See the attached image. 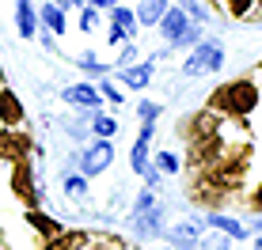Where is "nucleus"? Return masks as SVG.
Returning a JSON list of instances; mask_svg holds the SVG:
<instances>
[{"label":"nucleus","mask_w":262,"mask_h":250,"mask_svg":"<svg viewBox=\"0 0 262 250\" xmlns=\"http://www.w3.org/2000/svg\"><path fill=\"white\" fill-rule=\"evenodd\" d=\"M213 106H221V110H228V114H251L258 106V87L251 84V80H232V84H224L221 87V95L213 99Z\"/></svg>","instance_id":"nucleus-1"},{"label":"nucleus","mask_w":262,"mask_h":250,"mask_svg":"<svg viewBox=\"0 0 262 250\" xmlns=\"http://www.w3.org/2000/svg\"><path fill=\"white\" fill-rule=\"evenodd\" d=\"M221 65H224V49H221V42H198L194 53L186 57L183 72H186V76H205V72H216Z\"/></svg>","instance_id":"nucleus-2"},{"label":"nucleus","mask_w":262,"mask_h":250,"mask_svg":"<svg viewBox=\"0 0 262 250\" xmlns=\"http://www.w3.org/2000/svg\"><path fill=\"white\" fill-rule=\"evenodd\" d=\"M160 31H164L167 42H198V34H202V27H194L190 19H186L183 8H167L164 15H160Z\"/></svg>","instance_id":"nucleus-3"},{"label":"nucleus","mask_w":262,"mask_h":250,"mask_svg":"<svg viewBox=\"0 0 262 250\" xmlns=\"http://www.w3.org/2000/svg\"><path fill=\"white\" fill-rule=\"evenodd\" d=\"M111 159H114V144L106 137H99L92 148L84 152V159H80V167H84V174L92 178V174H99V171H106L111 167Z\"/></svg>","instance_id":"nucleus-4"},{"label":"nucleus","mask_w":262,"mask_h":250,"mask_svg":"<svg viewBox=\"0 0 262 250\" xmlns=\"http://www.w3.org/2000/svg\"><path fill=\"white\" fill-rule=\"evenodd\" d=\"M148 144H152V121H144L137 144H133V171H137V174L148 171Z\"/></svg>","instance_id":"nucleus-5"},{"label":"nucleus","mask_w":262,"mask_h":250,"mask_svg":"<svg viewBox=\"0 0 262 250\" xmlns=\"http://www.w3.org/2000/svg\"><path fill=\"white\" fill-rule=\"evenodd\" d=\"M65 103H76V106H95L103 103V95H99V87L92 84H76V87H65Z\"/></svg>","instance_id":"nucleus-6"},{"label":"nucleus","mask_w":262,"mask_h":250,"mask_svg":"<svg viewBox=\"0 0 262 250\" xmlns=\"http://www.w3.org/2000/svg\"><path fill=\"white\" fill-rule=\"evenodd\" d=\"M133 23H137V15H133L129 8H114V31H111V42H114V46H118L122 38H129V34L137 31Z\"/></svg>","instance_id":"nucleus-7"},{"label":"nucleus","mask_w":262,"mask_h":250,"mask_svg":"<svg viewBox=\"0 0 262 250\" xmlns=\"http://www.w3.org/2000/svg\"><path fill=\"white\" fill-rule=\"evenodd\" d=\"M15 27H19L23 38H34V31H38V15H34L31 0H19V4H15Z\"/></svg>","instance_id":"nucleus-8"},{"label":"nucleus","mask_w":262,"mask_h":250,"mask_svg":"<svg viewBox=\"0 0 262 250\" xmlns=\"http://www.w3.org/2000/svg\"><path fill=\"white\" fill-rule=\"evenodd\" d=\"M209 228L221 231V235H228V239H247V228H243L239 220H232V216H221V212L209 216Z\"/></svg>","instance_id":"nucleus-9"},{"label":"nucleus","mask_w":262,"mask_h":250,"mask_svg":"<svg viewBox=\"0 0 262 250\" xmlns=\"http://www.w3.org/2000/svg\"><path fill=\"white\" fill-rule=\"evenodd\" d=\"M122 80H125V87H148V80H152V65H125L118 68Z\"/></svg>","instance_id":"nucleus-10"},{"label":"nucleus","mask_w":262,"mask_h":250,"mask_svg":"<svg viewBox=\"0 0 262 250\" xmlns=\"http://www.w3.org/2000/svg\"><path fill=\"white\" fill-rule=\"evenodd\" d=\"M23 118V106H19V99H15L12 91H0V121L4 125H15Z\"/></svg>","instance_id":"nucleus-11"},{"label":"nucleus","mask_w":262,"mask_h":250,"mask_svg":"<svg viewBox=\"0 0 262 250\" xmlns=\"http://www.w3.org/2000/svg\"><path fill=\"white\" fill-rule=\"evenodd\" d=\"M171 243L179 250H198V224H179L171 231Z\"/></svg>","instance_id":"nucleus-12"},{"label":"nucleus","mask_w":262,"mask_h":250,"mask_svg":"<svg viewBox=\"0 0 262 250\" xmlns=\"http://www.w3.org/2000/svg\"><path fill=\"white\" fill-rule=\"evenodd\" d=\"M164 12H167V4H164V0H141V12H137V19H141L144 27H156Z\"/></svg>","instance_id":"nucleus-13"},{"label":"nucleus","mask_w":262,"mask_h":250,"mask_svg":"<svg viewBox=\"0 0 262 250\" xmlns=\"http://www.w3.org/2000/svg\"><path fill=\"white\" fill-rule=\"evenodd\" d=\"M27 224H31V228H38L42 231V235H61V224H57V220H50V216H42V212L38 209H27Z\"/></svg>","instance_id":"nucleus-14"},{"label":"nucleus","mask_w":262,"mask_h":250,"mask_svg":"<svg viewBox=\"0 0 262 250\" xmlns=\"http://www.w3.org/2000/svg\"><path fill=\"white\" fill-rule=\"evenodd\" d=\"M12 190L19 193V197L34 201V190H31V167H27V163H19V167H15V174H12Z\"/></svg>","instance_id":"nucleus-15"},{"label":"nucleus","mask_w":262,"mask_h":250,"mask_svg":"<svg viewBox=\"0 0 262 250\" xmlns=\"http://www.w3.org/2000/svg\"><path fill=\"white\" fill-rule=\"evenodd\" d=\"M38 19L46 23L53 34H61V31H65V12H61V4H46V8L38 12Z\"/></svg>","instance_id":"nucleus-16"},{"label":"nucleus","mask_w":262,"mask_h":250,"mask_svg":"<svg viewBox=\"0 0 262 250\" xmlns=\"http://www.w3.org/2000/svg\"><path fill=\"white\" fill-rule=\"evenodd\" d=\"M27 140L23 137H8V133H0V156H27Z\"/></svg>","instance_id":"nucleus-17"},{"label":"nucleus","mask_w":262,"mask_h":250,"mask_svg":"<svg viewBox=\"0 0 262 250\" xmlns=\"http://www.w3.org/2000/svg\"><path fill=\"white\" fill-rule=\"evenodd\" d=\"M92 129H95V137H106V140H111L114 133H118V121L106 118V114H95V118H92Z\"/></svg>","instance_id":"nucleus-18"},{"label":"nucleus","mask_w":262,"mask_h":250,"mask_svg":"<svg viewBox=\"0 0 262 250\" xmlns=\"http://www.w3.org/2000/svg\"><path fill=\"white\" fill-rule=\"evenodd\" d=\"M84 243H88V235H84V231H69V235L61 239V243H50L46 250H76V246H84Z\"/></svg>","instance_id":"nucleus-19"},{"label":"nucleus","mask_w":262,"mask_h":250,"mask_svg":"<svg viewBox=\"0 0 262 250\" xmlns=\"http://www.w3.org/2000/svg\"><path fill=\"white\" fill-rule=\"evenodd\" d=\"M228 246H232V239L221 235V231H213V235H205L202 243H198V250H228Z\"/></svg>","instance_id":"nucleus-20"},{"label":"nucleus","mask_w":262,"mask_h":250,"mask_svg":"<svg viewBox=\"0 0 262 250\" xmlns=\"http://www.w3.org/2000/svg\"><path fill=\"white\" fill-rule=\"evenodd\" d=\"M156 171H164V174H175V171H179V159L171 156V152H160V156H156Z\"/></svg>","instance_id":"nucleus-21"},{"label":"nucleus","mask_w":262,"mask_h":250,"mask_svg":"<svg viewBox=\"0 0 262 250\" xmlns=\"http://www.w3.org/2000/svg\"><path fill=\"white\" fill-rule=\"evenodd\" d=\"M65 190L72 193V197H84V190H88V186H84V174H65Z\"/></svg>","instance_id":"nucleus-22"},{"label":"nucleus","mask_w":262,"mask_h":250,"mask_svg":"<svg viewBox=\"0 0 262 250\" xmlns=\"http://www.w3.org/2000/svg\"><path fill=\"white\" fill-rule=\"evenodd\" d=\"M80 68H88V72H95V76H103V72H106V65H99L95 53H84V57H80Z\"/></svg>","instance_id":"nucleus-23"},{"label":"nucleus","mask_w":262,"mask_h":250,"mask_svg":"<svg viewBox=\"0 0 262 250\" xmlns=\"http://www.w3.org/2000/svg\"><path fill=\"white\" fill-rule=\"evenodd\" d=\"M224 4H228V12L239 19V15H247V12H251V4H255V0H224Z\"/></svg>","instance_id":"nucleus-24"},{"label":"nucleus","mask_w":262,"mask_h":250,"mask_svg":"<svg viewBox=\"0 0 262 250\" xmlns=\"http://www.w3.org/2000/svg\"><path fill=\"white\" fill-rule=\"evenodd\" d=\"M80 27H84V31H95V27H99V12H95V8H84V15H80Z\"/></svg>","instance_id":"nucleus-25"},{"label":"nucleus","mask_w":262,"mask_h":250,"mask_svg":"<svg viewBox=\"0 0 262 250\" xmlns=\"http://www.w3.org/2000/svg\"><path fill=\"white\" fill-rule=\"evenodd\" d=\"M99 87V95H103V99H111V103H122V91L118 87H111V84H95Z\"/></svg>","instance_id":"nucleus-26"},{"label":"nucleus","mask_w":262,"mask_h":250,"mask_svg":"<svg viewBox=\"0 0 262 250\" xmlns=\"http://www.w3.org/2000/svg\"><path fill=\"white\" fill-rule=\"evenodd\" d=\"M137 114H141V118H144V121H156V114H160V106H156V103H141V106H137Z\"/></svg>","instance_id":"nucleus-27"},{"label":"nucleus","mask_w":262,"mask_h":250,"mask_svg":"<svg viewBox=\"0 0 262 250\" xmlns=\"http://www.w3.org/2000/svg\"><path fill=\"white\" fill-rule=\"evenodd\" d=\"M92 8H114V0H92Z\"/></svg>","instance_id":"nucleus-28"},{"label":"nucleus","mask_w":262,"mask_h":250,"mask_svg":"<svg viewBox=\"0 0 262 250\" xmlns=\"http://www.w3.org/2000/svg\"><path fill=\"white\" fill-rule=\"evenodd\" d=\"M255 209H262V186H258V193H255Z\"/></svg>","instance_id":"nucleus-29"},{"label":"nucleus","mask_w":262,"mask_h":250,"mask_svg":"<svg viewBox=\"0 0 262 250\" xmlns=\"http://www.w3.org/2000/svg\"><path fill=\"white\" fill-rule=\"evenodd\" d=\"M57 4H65V8H69V4H84V0H57Z\"/></svg>","instance_id":"nucleus-30"},{"label":"nucleus","mask_w":262,"mask_h":250,"mask_svg":"<svg viewBox=\"0 0 262 250\" xmlns=\"http://www.w3.org/2000/svg\"><path fill=\"white\" fill-rule=\"evenodd\" d=\"M255 246H258V250H262V239H255Z\"/></svg>","instance_id":"nucleus-31"},{"label":"nucleus","mask_w":262,"mask_h":250,"mask_svg":"<svg viewBox=\"0 0 262 250\" xmlns=\"http://www.w3.org/2000/svg\"><path fill=\"white\" fill-rule=\"evenodd\" d=\"M258 228H262V216H258Z\"/></svg>","instance_id":"nucleus-32"}]
</instances>
